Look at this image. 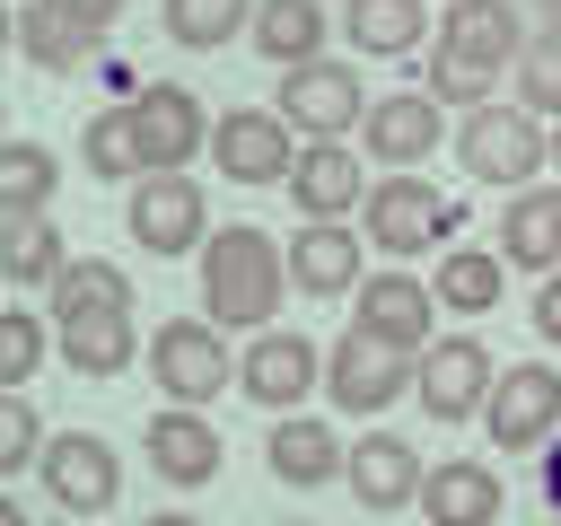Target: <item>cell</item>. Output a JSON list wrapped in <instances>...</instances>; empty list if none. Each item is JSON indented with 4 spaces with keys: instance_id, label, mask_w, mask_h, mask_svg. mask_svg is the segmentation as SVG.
Listing matches in <instances>:
<instances>
[{
    "instance_id": "7bdbcfd3",
    "label": "cell",
    "mask_w": 561,
    "mask_h": 526,
    "mask_svg": "<svg viewBox=\"0 0 561 526\" xmlns=\"http://www.w3.org/2000/svg\"><path fill=\"white\" fill-rule=\"evenodd\" d=\"M552 175H561V123H552Z\"/></svg>"
},
{
    "instance_id": "7c38bea8",
    "label": "cell",
    "mask_w": 561,
    "mask_h": 526,
    "mask_svg": "<svg viewBox=\"0 0 561 526\" xmlns=\"http://www.w3.org/2000/svg\"><path fill=\"white\" fill-rule=\"evenodd\" d=\"M500 368H508V359H491V342L438 333V342L421 351V412H430V421H473V412L491 403Z\"/></svg>"
},
{
    "instance_id": "74e56055",
    "label": "cell",
    "mask_w": 561,
    "mask_h": 526,
    "mask_svg": "<svg viewBox=\"0 0 561 526\" xmlns=\"http://www.w3.org/2000/svg\"><path fill=\"white\" fill-rule=\"evenodd\" d=\"M44 9H53L61 26H79V35H96V44H105V35H114V18H123V0H44Z\"/></svg>"
},
{
    "instance_id": "8d00e7d4",
    "label": "cell",
    "mask_w": 561,
    "mask_h": 526,
    "mask_svg": "<svg viewBox=\"0 0 561 526\" xmlns=\"http://www.w3.org/2000/svg\"><path fill=\"white\" fill-rule=\"evenodd\" d=\"M438 105H456V114H482V105H500L491 88L500 79H482V70H465V61H447V53H430V79H421Z\"/></svg>"
},
{
    "instance_id": "9a60e30c",
    "label": "cell",
    "mask_w": 561,
    "mask_h": 526,
    "mask_svg": "<svg viewBox=\"0 0 561 526\" xmlns=\"http://www.w3.org/2000/svg\"><path fill=\"white\" fill-rule=\"evenodd\" d=\"M307 386H324V351L307 342V333H254L245 342V359H237V395L245 403H263V412H298V395Z\"/></svg>"
},
{
    "instance_id": "5bb4252c",
    "label": "cell",
    "mask_w": 561,
    "mask_h": 526,
    "mask_svg": "<svg viewBox=\"0 0 561 526\" xmlns=\"http://www.w3.org/2000/svg\"><path fill=\"white\" fill-rule=\"evenodd\" d=\"M210 158H219L228 184H289V167H298L280 105H228L219 132H210Z\"/></svg>"
},
{
    "instance_id": "2e32d148",
    "label": "cell",
    "mask_w": 561,
    "mask_h": 526,
    "mask_svg": "<svg viewBox=\"0 0 561 526\" xmlns=\"http://www.w3.org/2000/svg\"><path fill=\"white\" fill-rule=\"evenodd\" d=\"M430 307H438V289H430V281H412V272H368V281H359V298H351V324L421 359V351L438 342V333H430Z\"/></svg>"
},
{
    "instance_id": "4316f807",
    "label": "cell",
    "mask_w": 561,
    "mask_h": 526,
    "mask_svg": "<svg viewBox=\"0 0 561 526\" xmlns=\"http://www.w3.org/2000/svg\"><path fill=\"white\" fill-rule=\"evenodd\" d=\"M79 167H88L96 184H140V175H149L140 114H131V105H105V114H88V132H79Z\"/></svg>"
},
{
    "instance_id": "484cf974",
    "label": "cell",
    "mask_w": 561,
    "mask_h": 526,
    "mask_svg": "<svg viewBox=\"0 0 561 526\" xmlns=\"http://www.w3.org/2000/svg\"><path fill=\"white\" fill-rule=\"evenodd\" d=\"M342 35H351L359 61H403L430 35V0H351L342 9Z\"/></svg>"
},
{
    "instance_id": "b9f144b4",
    "label": "cell",
    "mask_w": 561,
    "mask_h": 526,
    "mask_svg": "<svg viewBox=\"0 0 561 526\" xmlns=\"http://www.w3.org/2000/svg\"><path fill=\"white\" fill-rule=\"evenodd\" d=\"M535 18H543V26H561V0H535Z\"/></svg>"
},
{
    "instance_id": "44dd1931",
    "label": "cell",
    "mask_w": 561,
    "mask_h": 526,
    "mask_svg": "<svg viewBox=\"0 0 561 526\" xmlns=\"http://www.w3.org/2000/svg\"><path fill=\"white\" fill-rule=\"evenodd\" d=\"M500 508H508V491L482 456H447V465L421 473V517L430 526H500Z\"/></svg>"
},
{
    "instance_id": "30bf717a",
    "label": "cell",
    "mask_w": 561,
    "mask_h": 526,
    "mask_svg": "<svg viewBox=\"0 0 561 526\" xmlns=\"http://www.w3.org/2000/svg\"><path fill=\"white\" fill-rule=\"evenodd\" d=\"M535 44V26H526V9L517 0H447V18H438V44L430 53H447V61H465V70H482V79H500V70H517V53Z\"/></svg>"
},
{
    "instance_id": "603a6c76",
    "label": "cell",
    "mask_w": 561,
    "mask_h": 526,
    "mask_svg": "<svg viewBox=\"0 0 561 526\" xmlns=\"http://www.w3.org/2000/svg\"><path fill=\"white\" fill-rule=\"evenodd\" d=\"M421 456H412V438H386V430H368L359 447H351V500L359 508H421Z\"/></svg>"
},
{
    "instance_id": "3957f363",
    "label": "cell",
    "mask_w": 561,
    "mask_h": 526,
    "mask_svg": "<svg viewBox=\"0 0 561 526\" xmlns=\"http://www.w3.org/2000/svg\"><path fill=\"white\" fill-rule=\"evenodd\" d=\"M456 228H465V210L438 193V184H421V175H377L368 184V202H359V237L377 245V254H430V245H456Z\"/></svg>"
},
{
    "instance_id": "83f0119b",
    "label": "cell",
    "mask_w": 561,
    "mask_h": 526,
    "mask_svg": "<svg viewBox=\"0 0 561 526\" xmlns=\"http://www.w3.org/2000/svg\"><path fill=\"white\" fill-rule=\"evenodd\" d=\"M61 193V158L44 140H9L0 149V219H53Z\"/></svg>"
},
{
    "instance_id": "8fae6325",
    "label": "cell",
    "mask_w": 561,
    "mask_h": 526,
    "mask_svg": "<svg viewBox=\"0 0 561 526\" xmlns=\"http://www.w3.org/2000/svg\"><path fill=\"white\" fill-rule=\"evenodd\" d=\"M438 140H447V105H438L430 88H386V96L368 105V123H359V149H368L386 175H412L421 158H438Z\"/></svg>"
},
{
    "instance_id": "d6a6232c",
    "label": "cell",
    "mask_w": 561,
    "mask_h": 526,
    "mask_svg": "<svg viewBox=\"0 0 561 526\" xmlns=\"http://www.w3.org/2000/svg\"><path fill=\"white\" fill-rule=\"evenodd\" d=\"M254 9H263V0H167V44L219 53L228 35H254Z\"/></svg>"
},
{
    "instance_id": "cb8c5ba5",
    "label": "cell",
    "mask_w": 561,
    "mask_h": 526,
    "mask_svg": "<svg viewBox=\"0 0 561 526\" xmlns=\"http://www.w3.org/2000/svg\"><path fill=\"white\" fill-rule=\"evenodd\" d=\"M500 263L508 272H561V184H526L500 210Z\"/></svg>"
},
{
    "instance_id": "f1b7e54d",
    "label": "cell",
    "mask_w": 561,
    "mask_h": 526,
    "mask_svg": "<svg viewBox=\"0 0 561 526\" xmlns=\"http://www.w3.org/2000/svg\"><path fill=\"white\" fill-rule=\"evenodd\" d=\"M500 245H447L438 254V272H430V289H438V307L447 316H491L500 307Z\"/></svg>"
},
{
    "instance_id": "8992f818",
    "label": "cell",
    "mask_w": 561,
    "mask_h": 526,
    "mask_svg": "<svg viewBox=\"0 0 561 526\" xmlns=\"http://www.w3.org/2000/svg\"><path fill=\"white\" fill-rule=\"evenodd\" d=\"M482 430L500 438V456H543L552 438H561V368H543V359H508L500 368V386H491V403H482Z\"/></svg>"
},
{
    "instance_id": "e575fe53",
    "label": "cell",
    "mask_w": 561,
    "mask_h": 526,
    "mask_svg": "<svg viewBox=\"0 0 561 526\" xmlns=\"http://www.w3.org/2000/svg\"><path fill=\"white\" fill-rule=\"evenodd\" d=\"M517 105L526 114H543V123H561V26H535V44L517 53Z\"/></svg>"
},
{
    "instance_id": "60d3db41",
    "label": "cell",
    "mask_w": 561,
    "mask_h": 526,
    "mask_svg": "<svg viewBox=\"0 0 561 526\" xmlns=\"http://www.w3.org/2000/svg\"><path fill=\"white\" fill-rule=\"evenodd\" d=\"M149 526H202V517H184V508H158V517H149Z\"/></svg>"
},
{
    "instance_id": "d6986e66",
    "label": "cell",
    "mask_w": 561,
    "mask_h": 526,
    "mask_svg": "<svg viewBox=\"0 0 561 526\" xmlns=\"http://www.w3.org/2000/svg\"><path fill=\"white\" fill-rule=\"evenodd\" d=\"M359 228H342V219H307V228H289V289H307V298H351L359 289Z\"/></svg>"
},
{
    "instance_id": "f6af8a7d",
    "label": "cell",
    "mask_w": 561,
    "mask_h": 526,
    "mask_svg": "<svg viewBox=\"0 0 561 526\" xmlns=\"http://www.w3.org/2000/svg\"><path fill=\"white\" fill-rule=\"evenodd\" d=\"M280 526H307V517H280Z\"/></svg>"
},
{
    "instance_id": "9c48e42d",
    "label": "cell",
    "mask_w": 561,
    "mask_h": 526,
    "mask_svg": "<svg viewBox=\"0 0 561 526\" xmlns=\"http://www.w3.org/2000/svg\"><path fill=\"white\" fill-rule=\"evenodd\" d=\"M35 473H44V500H53V508H79V526L123 500V456H114V438H96V430H61Z\"/></svg>"
},
{
    "instance_id": "4dcf8cb0",
    "label": "cell",
    "mask_w": 561,
    "mask_h": 526,
    "mask_svg": "<svg viewBox=\"0 0 561 526\" xmlns=\"http://www.w3.org/2000/svg\"><path fill=\"white\" fill-rule=\"evenodd\" d=\"M88 307H131V272H123V263H105V254L61 263V281L44 289V316L61 324V316H88Z\"/></svg>"
},
{
    "instance_id": "d590c367",
    "label": "cell",
    "mask_w": 561,
    "mask_h": 526,
    "mask_svg": "<svg viewBox=\"0 0 561 526\" xmlns=\"http://www.w3.org/2000/svg\"><path fill=\"white\" fill-rule=\"evenodd\" d=\"M44 412L26 403V395H0V482H18L26 465H44Z\"/></svg>"
},
{
    "instance_id": "f546056e",
    "label": "cell",
    "mask_w": 561,
    "mask_h": 526,
    "mask_svg": "<svg viewBox=\"0 0 561 526\" xmlns=\"http://www.w3.org/2000/svg\"><path fill=\"white\" fill-rule=\"evenodd\" d=\"M61 228L53 219H0V272H9V289H53L61 281Z\"/></svg>"
},
{
    "instance_id": "ee69618b",
    "label": "cell",
    "mask_w": 561,
    "mask_h": 526,
    "mask_svg": "<svg viewBox=\"0 0 561 526\" xmlns=\"http://www.w3.org/2000/svg\"><path fill=\"white\" fill-rule=\"evenodd\" d=\"M35 526H79V517H35Z\"/></svg>"
},
{
    "instance_id": "6da1fadb",
    "label": "cell",
    "mask_w": 561,
    "mask_h": 526,
    "mask_svg": "<svg viewBox=\"0 0 561 526\" xmlns=\"http://www.w3.org/2000/svg\"><path fill=\"white\" fill-rule=\"evenodd\" d=\"M289 289V245L254 219H228L210 228L202 245V316L219 333H272V307Z\"/></svg>"
},
{
    "instance_id": "ba28073f",
    "label": "cell",
    "mask_w": 561,
    "mask_h": 526,
    "mask_svg": "<svg viewBox=\"0 0 561 526\" xmlns=\"http://www.w3.org/2000/svg\"><path fill=\"white\" fill-rule=\"evenodd\" d=\"M123 228L149 254H202L210 245V202H202L193 175H140L131 202H123Z\"/></svg>"
},
{
    "instance_id": "d4e9b609",
    "label": "cell",
    "mask_w": 561,
    "mask_h": 526,
    "mask_svg": "<svg viewBox=\"0 0 561 526\" xmlns=\"http://www.w3.org/2000/svg\"><path fill=\"white\" fill-rule=\"evenodd\" d=\"M324 35H333L324 0H263L245 44H254L263 61H280V70H307V61H324Z\"/></svg>"
},
{
    "instance_id": "7402d4cb",
    "label": "cell",
    "mask_w": 561,
    "mask_h": 526,
    "mask_svg": "<svg viewBox=\"0 0 561 526\" xmlns=\"http://www.w3.org/2000/svg\"><path fill=\"white\" fill-rule=\"evenodd\" d=\"M289 202H298V219H351L368 202V175L342 140H307L298 167H289Z\"/></svg>"
},
{
    "instance_id": "4fadbf2b",
    "label": "cell",
    "mask_w": 561,
    "mask_h": 526,
    "mask_svg": "<svg viewBox=\"0 0 561 526\" xmlns=\"http://www.w3.org/2000/svg\"><path fill=\"white\" fill-rule=\"evenodd\" d=\"M131 114H140V149H149V175H184V158H202V149H210V132H219L184 79H149V88L131 96Z\"/></svg>"
},
{
    "instance_id": "e0dca14e",
    "label": "cell",
    "mask_w": 561,
    "mask_h": 526,
    "mask_svg": "<svg viewBox=\"0 0 561 526\" xmlns=\"http://www.w3.org/2000/svg\"><path fill=\"white\" fill-rule=\"evenodd\" d=\"M219 465H228L219 421H202V412H184V403L149 412V473H158L167 491H202V482H219Z\"/></svg>"
},
{
    "instance_id": "ac0fdd59",
    "label": "cell",
    "mask_w": 561,
    "mask_h": 526,
    "mask_svg": "<svg viewBox=\"0 0 561 526\" xmlns=\"http://www.w3.org/2000/svg\"><path fill=\"white\" fill-rule=\"evenodd\" d=\"M263 465H272V482H289V491H324V482L351 473V447H342L333 421H316V412H280L272 438H263Z\"/></svg>"
},
{
    "instance_id": "f35d334b",
    "label": "cell",
    "mask_w": 561,
    "mask_h": 526,
    "mask_svg": "<svg viewBox=\"0 0 561 526\" xmlns=\"http://www.w3.org/2000/svg\"><path fill=\"white\" fill-rule=\"evenodd\" d=\"M526 316H535V333H543V342H561V272H543V281H535V307H526Z\"/></svg>"
},
{
    "instance_id": "ffe728a7",
    "label": "cell",
    "mask_w": 561,
    "mask_h": 526,
    "mask_svg": "<svg viewBox=\"0 0 561 526\" xmlns=\"http://www.w3.org/2000/svg\"><path fill=\"white\" fill-rule=\"evenodd\" d=\"M53 351L70 377H123L140 359V324H131V307H88V316L53 324Z\"/></svg>"
},
{
    "instance_id": "277c9868",
    "label": "cell",
    "mask_w": 561,
    "mask_h": 526,
    "mask_svg": "<svg viewBox=\"0 0 561 526\" xmlns=\"http://www.w3.org/2000/svg\"><path fill=\"white\" fill-rule=\"evenodd\" d=\"M149 386L184 412L219 403V386H237V359H228V333L210 316H167L149 324Z\"/></svg>"
},
{
    "instance_id": "7a4b0ae2",
    "label": "cell",
    "mask_w": 561,
    "mask_h": 526,
    "mask_svg": "<svg viewBox=\"0 0 561 526\" xmlns=\"http://www.w3.org/2000/svg\"><path fill=\"white\" fill-rule=\"evenodd\" d=\"M456 167H465L473 184L526 193V184H543V167H552V123L526 114L517 96H508V105H482V114H456Z\"/></svg>"
},
{
    "instance_id": "1f68e13d",
    "label": "cell",
    "mask_w": 561,
    "mask_h": 526,
    "mask_svg": "<svg viewBox=\"0 0 561 526\" xmlns=\"http://www.w3.org/2000/svg\"><path fill=\"white\" fill-rule=\"evenodd\" d=\"M9 35H18V53H26L35 70H53V79H70L79 61H96V35H79V26H61V18L44 9V0H26Z\"/></svg>"
},
{
    "instance_id": "bcb514c9",
    "label": "cell",
    "mask_w": 561,
    "mask_h": 526,
    "mask_svg": "<svg viewBox=\"0 0 561 526\" xmlns=\"http://www.w3.org/2000/svg\"><path fill=\"white\" fill-rule=\"evenodd\" d=\"M342 9H351V0H342Z\"/></svg>"
},
{
    "instance_id": "836d02e7",
    "label": "cell",
    "mask_w": 561,
    "mask_h": 526,
    "mask_svg": "<svg viewBox=\"0 0 561 526\" xmlns=\"http://www.w3.org/2000/svg\"><path fill=\"white\" fill-rule=\"evenodd\" d=\"M44 351H53V316L9 307L0 316V395H26V377L44 368Z\"/></svg>"
},
{
    "instance_id": "5b68a950",
    "label": "cell",
    "mask_w": 561,
    "mask_h": 526,
    "mask_svg": "<svg viewBox=\"0 0 561 526\" xmlns=\"http://www.w3.org/2000/svg\"><path fill=\"white\" fill-rule=\"evenodd\" d=\"M324 395H333V403H342L351 421H359V412H386V403L421 395V359L351 324V333H342V342L324 351Z\"/></svg>"
},
{
    "instance_id": "52a82bcc",
    "label": "cell",
    "mask_w": 561,
    "mask_h": 526,
    "mask_svg": "<svg viewBox=\"0 0 561 526\" xmlns=\"http://www.w3.org/2000/svg\"><path fill=\"white\" fill-rule=\"evenodd\" d=\"M377 96H359V61H307V70H280V123L307 132V140H342L351 123H368Z\"/></svg>"
},
{
    "instance_id": "ab89813d",
    "label": "cell",
    "mask_w": 561,
    "mask_h": 526,
    "mask_svg": "<svg viewBox=\"0 0 561 526\" xmlns=\"http://www.w3.org/2000/svg\"><path fill=\"white\" fill-rule=\"evenodd\" d=\"M543 508H552V517H561V438H552V447H543Z\"/></svg>"
}]
</instances>
